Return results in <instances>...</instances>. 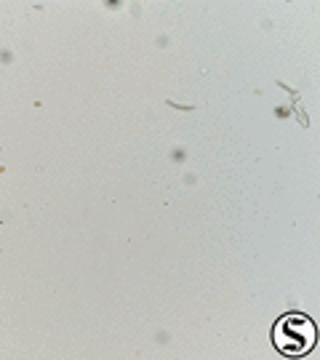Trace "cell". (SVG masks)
Returning <instances> with one entry per match:
<instances>
[{
	"label": "cell",
	"mask_w": 320,
	"mask_h": 360,
	"mask_svg": "<svg viewBox=\"0 0 320 360\" xmlns=\"http://www.w3.org/2000/svg\"><path fill=\"white\" fill-rule=\"evenodd\" d=\"M272 342L286 358H302V355H307L309 349L315 347L318 328H315V323L309 321L307 315L288 312V315H283L281 321L275 323Z\"/></svg>",
	"instance_id": "cell-1"
}]
</instances>
